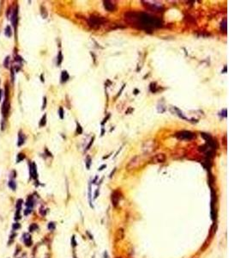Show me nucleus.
Segmentation results:
<instances>
[{
  "label": "nucleus",
  "mask_w": 229,
  "mask_h": 258,
  "mask_svg": "<svg viewBox=\"0 0 229 258\" xmlns=\"http://www.w3.org/2000/svg\"><path fill=\"white\" fill-rule=\"evenodd\" d=\"M125 19L136 28L143 29L146 32L151 31L153 28L162 27V21L155 17L150 16L147 13H136L130 11L124 14Z\"/></svg>",
  "instance_id": "f257e3e1"
},
{
  "label": "nucleus",
  "mask_w": 229,
  "mask_h": 258,
  "mask_svg": "<svg viewBox=\"0 0 229 258\" xmlns=\"http://www.w3.org/2000/svg\"><path fill=\"white\" fill-rule=\"evenodd\" d=\"M106 20L101 17H98V16H90L89 18L88 19V25L93 28V29H100V26L105 23Z\"/></svg>",
  "instance_id": "f03ea898"
},
{
  "label": "nucleus",
  "mask_w": 229,
  "mask_h": 258,
  "mask_svg": "<svg viewBox=\"0 0 229 258\" xmlns=\"http://www.w3.org/2000/svg\"><path fill=\"white\" fill-rule=\"evenodd\" d=\"M155 147H156V143H155V140H147V141H145L143 143L142 149L143 153L149 154L155 151Z\"/></svg>",
  "instance_id": "7ed1b4c3"
},
{
  "label": "nucleus",
  "mask_w": 229,
  "mask_h": 258,
  "mask_svg": "<svg viewBox=\"0 0 229 258\" xmlns=\"http://www.w3.org/2000/svg\"><path fill=\"white\" fill-rule=\"evenodd\" d=\"M176 137L181 140H192L195 138V134L191 131H181L176 134Z\"/></svg>",
  "instance_id": "20e7f679"
},
{
  "label": "nucleus",
  "mask_w": 229,
  "mask_h": 258,
  "mask_svg": "<svg viewBox=\"0 0 229 258\" xmlns=\"http://www.w3.org/2000/svg\"><path fill=\"white\" fill-rule=\"evenodd\" d=\"M141 164V158L139 156H135L132 159L130 160L129 162V164L126 166V169L128 170H134L137 168L138 166L140 165Z\"/></svg>",
  "instance_id": "39448f33"
},
{
  "label": "nucleus",
  "mask_w": 229,
  "mask_h": 258,
  "mask_svg": "<svg viewBox=\"0 0 229 258\" xmlns=\"http://www.w3.org/2000/svg\"><path fill=\"white\" fill-rule=\"evenodd\" d=\"M142 5L145 6V8L149 9L152 11H161V10H163V7L156 5V4H150L149 1H142Z\"/></svg>",
  "instance_id": "423d86ee"
},
{
  "label": "nucleus",
  "mask_w": 229,
  "mask_h": 258,
  "mask_svg": "<svg viewBox=\"0 0 229 258\" xmlns=\"http://www.w3.org/2000/svg\"><path fill=\"white\" fill-rule=\"evenodd\" d=\"M166 161V155L164 153H159L157 155H155L150 162L153 163V164H160V163H164Z\"/></svg>",
  "instance_id": "0eeeda50"
},
{
  "label": "nucleus",
  "mask_w": 229,
  "mask_h": 258,
  "mask_svg": "<svg viewBox=\"0 0 229 258\" xmlns=\"http://www.w3.org/2000/svg\"><path fill=\"white\" fill-rule=\"evenodd\" d=\"M104 4V7L105 9L107 11H110V12H112V11H116V5L112 2V1H109V0H106L103 2Z\"/></svg>",
  "instance_id": "6e6552de"
},
{
  "label": "nucleus",
  "mask_w": 229,
  "mask_h": 258,
  "mask_svg": "<svg viewBox=\"0 0 229 258\" xmlns=\"http://www.w3.org/2000/svg\"><path fill=\"white\" fill-rule=\"evenodd\" d=\"M111 201L112 206L115 207H117L118 205V202H119V195H118V193L117 191H114V192L112 194Z\"/></svg>",
  "instance_id": "1a4fd4ad"
},
{
  "label": "nucleus",
  "mask_w": 229,
  "mask_h": 258,
  "mask_svg": "<svg viewBox=\"0 0 229 258\" xmlns=\"http://www.w3.org/2000/svg\"><path fill=\"white\" fill-rule=\"evenodd\" d=\"M30 175L33 178H37V169H36V164L34 163H33L30 165Z\"/></svg>",
  "instance_id": "9d476101"
},
{
  "label": "nucleus",
  "mask_w": 229,
  "mask_h": 258,
  "mask_svg": "<svg viewBox=\"0 0 229 258\" xmlns=\"http://www.w3.org/2000/svg\"><path fill=\"white\" fill-rule=\"evenodd\" d=\"M23 241H24L25 244L27 246H30L32 244V240L30 235L28 233H26L23 235Z\"/></svg>",
  "instance_id": "9b49d317"
},
{
  "label": "nucleus",
  "mask_w": 229,
  "mask_h": 258,
  "mask_svg": "<svg viewBox=\"0 0 229 258\" xmlns=\"http://www.w3.org/2000/svg\"><path fill=\"white\" fill-rule=\"evenodd\" d=\"M9 103H8V100L6 99V101L4 102V103L3 104V108H2V112H3V115L4 116H6V115L9 112Z\"/></svg>",
  "instance_id": "f8f14e48"
},
{
  "label": "nucleus",
  "mask_w": 229,
  "mask_h": 258,
  "mask_svg": "<svg viewBox=\"0 0 229 258\" xmlns=\"http://www.w3.org/2000/svg\"><path fill=\"white\" fill-rule=\"evenodd\" d=\"M124 230L123 229H118L117 233H116V238H117V240H122L123 238H124Z\"/></svg>",
  "instance_id": "ddd939ff"
},
{
  "label": "nucleus",
  "mask_w": 229,
  "mask_h": 258,
  "mask_svg": "<svg viewBox=\"0 0 229 258\" xmlns=\"http://www.w3.org/2000/svg\"><path fill=\"white\" fill-rule=\"evenodd\" d=\"M69 78H70V76H69L68 72L66 71H63L62 74H61V82H63V83L66 82L69 79Z\"/></svg>",
  "instance_id": "4468645a"
},
{
  "label": "nucleus",
  "mask_w": 229,
  "mask_h": 258,
  "mask_svg": "<svg viewBox=\"0 0 229 258\" xmlns=\"http://www.w3.org/2000/svg\"><path fill=\"white\" fill-rule=\"evenodd\" d=\"M25 140H26V137H25V135L22 134V133H20L19 134V139H18V146H21L22 145H23V143H24Z\"/></svg>",
  "instance_id": "2eb2a0df"
},
{
  "label": "nucleus",
  "mask_w": 229,
  "mask_h": 258,
  "mask_svg": "<svg viewBox=\"0 0 229 258\" xmlns=\"http://www.w3.org/2000/svg\"><path fill=\"white\" fill-rule=\"evenodd\" d=\"M201 136H202V138L204 139V140H206V142L208 143V142L211 141L212 140H213V138L211 137L209 134H206V133H201Z\"/></svg>",
  "instance_id": "dca6fc26"
},
{
  "label": "nucleus",
  "mask_w": 229,
  "mask_h": 258,
  "mask_svg": "<svg viewBox=\"0 0 229 258\" xmlns=\"http://www.w3.org/2000/svg\"><path fill=\"white\" fill-rule=\"evenodd\" d=\"M26 205H27V207H29V208H32V207H33V206H34V200H33V197L29 196L28 198Z\"/></svg>",
  "instance_id": "f3484780"
},
{
  "label": "nucleus",
  "mask_w": 229,
  "mask_h": 258,
  "mask_svg": "<svg viewBox=\"0 0 229 258\" xmlns=\"http://www.w3.org/2000/svg\"><path fill=\"white\" fill-rule=\"evenodd\" d=\"M221 29L224 33H227V18H225L221 23Z\"/></svg>",
  "instance_id": "a211bd4d"
},
{
  "label": "nucleus",
  "mask_w": 229,
  "mask_h": 258,
  "mask_svg": "<svg viewBox=\"0 0 229 258\" xmlns=\"http://www.w3.org/2000/svg\"><path fill=\"white\" fill-rule=\"evenodd\" d=\"M12 23L15 26H16V23H17V11L16 10H15V11L13 12Z\"/></svg>",
  "instance_id": "6ab92c4d"
},
{
  "label": "nucleus",
  "mask_w": 229,
  "mask_h": 258,
  "mask_svg": "<svg viewBox=\"0 0 229 258\" xmlns=\"http://www.w3.org/2000/svg\"><path fill=\"white\" fill-rule=\"evenodd\" d=\"M46 123V115H44L43 117L41 118L40 120V127H44Z\"/></svg>",
  "instance_id": "aec40b11"
},
{
  "label": "nucleus",
  "mask_w": 229,
  "mask_h": 258,
  "mask_svg": "<svg viewBox=\"0 0 229 258\" xmlns=\"http://www.w3.org/2000/svg\"><path fill=\"white\" fill-rule=\"evenodd\" d=\"M5 35L8 37H10L11 35H12V31H11V29H10V26H7L6 29H5Z\"/></svg>",
  "instance_id": "412c9836"
},
{
  "label": "nucleus",
  "mask_w": 229,
  "mask_h": 258,
  "mask_svg": "<svg viewBox=\"0 0 229 258\" xmlns=\"http://www.w3.org/2000/svg\"><path fill=\"white\" fill-rule=\"evenodd\" d=\"M76 134H82V127H81L80 123L76 122Z\"/></svg>",
  "instance_id": "4be33fe9"
},
{
  "label": "nucleus",
  "mask_w": 229,
  "mask_h": 258,
  "mask_svg": "<svg viewBox=\"0 0 229 258\" xmlns=\"http://www.w3.org/2000/svg\"><path fill=\"white\" fill-rule=\"evenodd\" d=\"M62 61H63L62 53H61V52H59V53H58V66H60V65H61V63H62Z\"/></svg>",
  "instance_id": "5701e85b"
},
{
  "label": "nucleus",
  "mask_w": 229,
  "mask_h": 258,
  "mask_svg": "<svg viewBox=\"0 0 229 258\" xmlns=\"http://www.w3.org/2000/svg\"><path fill=\"white\" fill-rule=\"evenodd\" d=\"M22 206V200L19 199L18 201H17V202H16V210H20L21 211Z\"/></svg>",
  "instance_id": "b1692460"
},
{
  "label": "nucleus",
  "mask_w": 229,
  "mask_h": 258,
  "mask_svg": "<svg viewBox=\"0 0 229 258\" xmlns=\"http://www.w3.org/2000/svg\"><path fill=\"white\" fill-rule=\"evenodd\" d=\"M174 109L177 111V113H178V115L180 117V118H182V119H184V120H186V118L184 115H183V114H182V112L178 109V108H176V107H174Z\"/></svg>",
  "instance_id": "393cba45"
},
{
  "label": "nucleus",
  "mask_w": 229,
  "mask_h": 258,
  "mask_svg": "<svg viewBox=\"0 0 229 258\" xmlns=\"http://www.w3.org/2000/svg\"><path fill=\"white\" fill-rule=\"evenodd\" d=\"M91 163H92V160L90 158V157H87V158H86V167H87V169L90 168Z\"/></svg>",
  "instance_id": "a878e982"
},
{
  "label": "nucleus",
  "mask_w": 229,
  "mask_h": 258,
  "mask_svg": "<svg viewBox=\"0 0 229 258\" xmlns=\"http://www.w3.org/2000/svg\"><path fill=\"white\" fill-rule=\"evenodd\" d=\"M150 91L153 93L156 91V84L155 83H151L150 84Z\"/></svg>",
  "instance_id": "bb28decb"
},
{
  "label": "nucleus",
  "mask_w": 229,
  "mask_h": 258,
  "mask_svg": "<svg viewBox=\"0 0 229 258\" xmlns=\"http://www.w3.org/2000/svg\"><path fill=\"white\" fill-rule=\"evenodd\" d=\"M9 186H10V188H11L13 190H15L16 189V183L14 182V181H10V183H9Z\"/></svg>",
  "instance_id": "cd10ccee"
},
{
  "label": "nucleus",
  "mask_w": 229,
  "mask_h": 258,
  "mask_svg": "<svg viewBox=\"0 0 229 258\" xmlns=\"http://www.w3.org/2000/svg\"><path fill=\"white\" fill-rule=\"evenodd\" d=\"M21 219V213H20V210H16V214H15V220H18Z\"/></svg>",
  "instance_id": "c85d7f7f"
},
{
  "label": "nucleus",
  "mask_w": 229,
  "mask_h": 258,
  "mask_svg": "<svg viewBox=\"0 0 229 258\" xmlns=\"http://www.w3.org/2000/svg\"><path fill=\"white\" fill-rule=\"evenodd\" d=\"M25 158V155L23 153H19L18 156H17V162H20V161H22V160L24 159Z\"/></svg>",
  "instance_id": "c756f323"
},
{
  "label": "nucleus",
  "mask_w": 229,
  "mask_h": 258,
  "mask_svg": "<svg viewBox=\"0 0 229 258\" xmlns=\"http://www.w3.org/2000/svg\"><path fill=\"white\" fill-rule=\"evenodd\" d=\"M48 229L51 230V231H53V230L55 229V224H54L53 222H51V223H49V225H48Z\"/></svg>",
  "instance_id": "7c9ffc66"
},
{
  "label": "nucleus",
  "mask_w": 229,
  "mask_h": 258,
  "mask_svg": "<svg viewBox=\"0 0 229 258\" xmlns=\"http://www.w3.org/2000/svg\"><path fill=\"white\" fill-rule=\"evenodd\" d=\"M37 228L38 226L35 225V224H33V225L30 226V227H29V231H30V232H34V231H35Z\"/></svg>",
  "instance_id": "2f4dec72"
},
{
  "label": "nucleus",
  "mask_w": 229,
  "mask_h": 258,
  "mask_svg": "<svg viewBox=\"0 0 229 258\" xmlns=\"http://www.w3.org/2000/svg\"><path fill=\"white\" fill-rule=\"evenodd\" d=\"M58 113H59V117H60V119H64V109H63V108H59Z\"/></svg>",
  "instance_id": "473e14b6"
},
{
  "label": "nucleus",
  "mask_w": 229,
  "mask_h": 258,
  "mask_svg": "<svg viewBox=\"0 0 229 258\" xmlns=\"http://www.w3.org/2000/svg\"><path fill=\"white\" fill-rule=\"evenodd\" d=\"M20 227H21V226H20V224H19V223H15L12 226L13 230H15V231H16V230H17V229H19Z\"/></svg>",
  "instance_id": "72a5a7b5"
},
{
  "label": "nucleus",
  "mask_w": 229,
  "mask_h": 258,
  "mask_svg": "<svg viewBox=\"0 0 229 258\" xmlns=\"http://www.w3.org/2000/svg\"><path fill=\"white\" fill-rule=\"evenodd\" d=\"M31 212H32V208H29V207H27V209H26V210H25L24 214H25V215L29 214V213H31Z\"/></svg>",
  "instance_id": "f704fd0d"
},
{
  "label": "nucleus",
  "mask_w": 229,
  "mask_h": 258,
  "mask_svg": "<svg viewBox=\"0 0 229 258\" xmlns=\"http://www.w3.org/2000/svg\"><path fill=\"white\" fill-rule=\"evenodd\" d=\"M94 138H93V139H92V140H90V142H89V144L88 145L87 148H86V150H88V149L90 148V146H92V144H93V142H94Z\"/></svg>",
  "instance_id": "c9c22d12"
},
{
  "label": "nucleus",
  "mask_w": 229,
  "mask_h": 258,
  "mask_svg": "<svg viewBox=\"0 0 229 258\" xmlns=\"http://www.w3.org/2000/svg\"><path fill=\"white\" fill-rule=\"evenodd\" d=\"M46 97H44V103H43V107H42V109H45L46 108Z\"/></svg>",
  "instance_id": "e433bc0d"
},
{
  "label": "nucleus",
  "mask_w": 229,
  "mask_h": 258,
  "mask_svg": "<svg viewBox=\"0 0 229 258\" xmlns=\"http://www.w3.org/2000/svg\"><path fill=\"white\" fill-rule=\"evenodd\" d=\"M72 245H73V246L76 245V241H75V237H74V236L72 237Z\"/></svg>",
  "instance_id": "4c0bfd02"
},
{
  "label": "nucleus",
  "mask_w": 229,
  "mask_h": 258,
  "mask_svg": "<svg viewBox=\"0 0 229 258\" xmlns=\"http://www.w3.org/2000/svg\"><path fill=\"white\" fill-rule=\"evenodd\" d=\"M109 117H110V115H107V117L104 119V121H102V124H104V123H105V122H106V121H107V120L109 119Z\"/></svg>",
  "instance_id": "58836bf2"
},
{
  "label": "nucleus",
  "mask_w": 229,
  "mask_h": 258,
  "mask_svg": "<svg viewBox=\"0 0 229 258\" xmlns=\"http://www.w3.org/2000/svg\"><path fill=\"white\" fill-rule=\"evenodd\" d=\"M98 194H99V189H96L95 194H94V198H97V197H98Z\"/></svg>",
  "instance_id": "ea45409f"
},
{
  "label": "nucleus",
  "mask_w": 229,
  "mask_h": 258,
  "mask_svg": "<svg viewBox=\"0 0 229 258\" xmlns=\"http://www.w3.org/2000/svg\"><path fill=\"white\" fill-rule=\"evenodd\" d=\"M106 164H103V165H101L99 168V170H103L104 168H106Z\"/></svg>",
  "instance_id": "a19ab883"
},
{
  "label": "nucleus",
  "mask_w": 229,
  "mask_h": 258,
  "mask_svg": "<svg viewBox=\"0 0 229 258\" xmlns=\"http://www.w3.org/2000/svg\"><path fill=\"white\" fill-rule=\"evenodd\" d=\"M227 72V66H225V68H224V70L222 71V72Z\"/></svg>",
  "instance_id": "79ce46f5"
},
{
  "label": "nucleus",
  "mask_w": 229,
  "mask_h": 258,
  "mask_svg": "<svg viewBox=\"0 0 229 258\" xmlns=\"http://www.w3.org/2000/svg\"><path fill=\"white\" fill-rule=\"evenodd\" d=\"M134 92H135V95H137V94H138V90H135Z\"/></svg>",
  "instance_id": "37998d69"
},
{
  "label": "nucleus",
  "mask_w": 229,
  "mask_h": 258,
  "mask_svg": "<svg viewBox=\"0 0 229 258\" xmlns=\"http://www.w3.org/2000/svg\"><path fill=\"white\" fill-rule=\"evenodd\" d=\"M103 134H104V129H102V131H101V135H103Z\"/></svg>",
  "instance_id": "c03bdc74"
},
{
  "label": "nucleus",
  "mask_w": 229,
  "mask_h": 258,
  "mask_svg": "<svg viewBox=\"0 0 229 258\" xmlns=\"http://www.w3.org/2000/svg\"><path fill=\"white\" fill-rule=\"evenodd\" d=\"M1 96H2V91H0V98H1Z\"/></svg>",
  "instance_id": "a18cd8bd"
},
{
  "label": "nucleus",
  "mask_w": 229,
  "mask_h": 258,
  "mask_svg": "<svg viewBox=\"0 0 229 258\" xmlns=\"http://www.w3.org/2000/svg\"><path fill=\"white\" fill-rule=\"evenodd\" d=\"M117 258H121V257H117Z\"/></svg>",
  "instance_id": "49530a36"
}]
</instances>
